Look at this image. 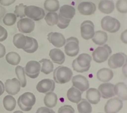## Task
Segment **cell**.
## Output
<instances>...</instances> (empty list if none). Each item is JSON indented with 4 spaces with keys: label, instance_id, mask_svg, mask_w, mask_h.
<instances>
[{
    "label": "cell",
    "instance_id": "6da1fadb",
    "mask_svg": "<svg viewBox=\"0 0 127 113\" xmlns=\"http://www.w3.org/2000/svg\"><path fill=\"white\" fill-rule=\"evenodd\" d=\"M73 77V72L69 67L58 66L53 71L54 81L58 84L68 83Z\"/></svg>",
    "mask_w": 127,
    "mask_h": 113
},
{
    "label": "cell",
    "instance_id": "7a4b0ae2",
    "mask_svg": "<svg viewBox=\"0 0 127 113\" xmlns=\"http://www.w3.org/2000/svg\"><path fill=\"white\" fill-rule=\"evenodd\" d=\"M112 50L109 45L104 44L96 48L92 53V59L97 63H103L109 59Z\"/></svg>",
    "mask_w": 127,
    "mask_h": 113
},
{
    "label": "cell",
    "instance_id": "3957f363",
    "mask_svg": "<svg viewBox=\"0 0 127 113\" xmlns=\"http://www.w3.org/2000/svg\"><path fill=\"white\" fill-rule=\"evenodd\" d=\"M36 103L35 96L31 92L24 93L19 97L17 104L23 111H30Z\"/></svg>",
    "mask_w": 127,
    "mask_h": 113
},
{
    "label": "cell",
    "instance_id": "277c9868",
    "mask_svg": "<svg viewBox=\"0 0 127 113\" xmlns=\"http://www.w3.org/2000/svg\"><path fill=\"white\" fill-rule=\"evenodd\" d=\"M101 26L104 31L115 33L120 29L121 23L119 20L111 16H105L101 19Z\"/></svg>",
    "mask_w": 127,
    "mask_h": 113
},
{
    "label": "cell",
    "instance_id": "5b68a950",
    "mask_svg": "<svg viewBox=\"0 0 127 113\" xmlns=\"http://www.w3.org/2000/svg\"><path fill=\"white\" fill-rule=\"evenodd\" d=\"M64 52L65 54L69 57H74L77 56L79 52V40L73 36L65 39Z\"/></svg>",
    "mask_w": 127,
    "mask_h": 113
},
{
    "label": "cell",
    "instance_id": "8992f818",
    "mask_svg": "<svg viewBox=\"0 0 127 113\" xmlns=\"http://www.w3.org/2000/svg\"><path fill=\"white\" fill-rule=\"evenodd\" d=\"M25 13L27 17L33 20L34 21H38L44 18L46 14L44 10L41 7L35 5L26 6Z\"/></svg>",
    "mask_w": 127,
    "mask_h": 113
},
{
    "label": "cell",
    "instance_id": "52a82bcc",
    "mask_svg": "<svg viewBox=\"0 0 127 113\" xmlns=\"http://www.w3.org/2000/svg\"><path fill=\"white\" fill-rule=\"evenodd\" d=\"M127 63V56L123 52L114 54L109 56L108 59V65L111 69H117L123 67Z\"/></svg>",
    "mask_w": 127,
    "mask_h": 113
},
{
    "label": "cell",
    "instance_id": "ba28073f",
    "mask_svg": "<svg viewBox=\"0 0 127 113\" xmlns=\"http://www.w3.org/2000/svg\"><path fill=\"white\" fill-rule=\"evenodd\" d=\"M41 69V64L39 61L31 60L28 61L25 67V75L32 79H35L39 75Z\"/></svg>",
    "mask_w": 127,
    "mask_h": 113
},
{
    "label": "cell",
    "instance_id": "9c48e42d",
    "mask_svg": "<svg viewBox=\"0 0 127 113\" xmlns=\"http://www.w3.org/2000/svg\"><path fill=\"white\" fill-rule=\"evenodd\" d=\"M81 36L83 39L90 40L95 34V26L92 21L87 20L83 21L80 26Z\"/></svg>",
    "mask_w": 127,
    "mask_h": 113
},
{
    "label": "cell",
    "instance_id": "30bf717a",
    "mask_svg": "<svg viewBox=\"0 0 127 113\" xmlns=\"http://www.w3.org/2000/svg\"><path fill=\"white\" fill-rule=\"evenodd\" d=\"M34 21L28 17L20 19L19 21L17 22L18 29L22 34L31 33L34 29Z\"/></svg>",
    "mask_w": 127,
    "mask_h": 113
},
{
    "label": "cell",
    "instance_id": "8fae6325",
    "mask_svg": "<svg viewBox=\"0 0 127 113\" xmlns=\"http://www.w3.org/2000/svg\"><path fill=\"white\" fill-rule=\"evenodd\" d=\"M123 101L119 98H111L105 105V113H117L123 109Z\"/></svg>",
    "mask_w": 127,
    "mask_h": 113
},
{
    "label": "cell",
    "instance_id": "7c38bea8",
    "mask_svg": "<svg viewBox=\"0 0 127 113\" xmlns=\"http://www.w3.org/2000/svg\"><path fill=\"white\" fill-rule=\"evenodd\" d=\"M47 39L51 44L57 48L63 47L65 44V38L62 33L58 32H50L48 34Z\"/></svg>",
    "mask_w": 127,
    "mask_h": 113
},
{
    "label": "cell",
    "instance_id": "4fadbf2b",
    "mask_svg": "<svg viewBox=\"0 0 127 113\" xmlns=\"http://www.w3.org/2000/svg\"><path fill=\"white\" fill-rule=\"evenodd\" d=\"M73 87L82 92L87 91L89 88V83L87 79L83 75H76L71 78Z\"/></svg>",
    "mask_w": 127,
    "mask_h": 113
},
{
    "label": "cell",
    "instance_id": "5bb4252c",
    "mask_svg": "<svg viewBox=\"0 0 127 113\" xmlns=\"http://www.w3.org/2000/svg\"><path fill=\"white\" fill-rule=\"evenodd\" d=\"M21 87L19 81L16 78L7 79L5 83V90L10 95H17L19 92Z\"/></svg>",
    "mask_w": 127,
    "mask_h": 113
},
{
    "label": "cell",
    "instance_id": "9a60e30c",
    "mask_svg": "<svg viewBox=\"0 0 127 113\" xmlns=\"http://www.w3.org/2000/svg\"><path fill=\"white\" fill-rule=\"evenodd\" d=\"M77 10L80 14L85 16L93 15L96 11V5L93 2H81L77 6Z\"/></svg>",
    "mask_w": 127,
    "mask_h": 113
},
{
    "label": "cell",
    "instance_id": "2e32d148",
    "mask_svg": "<svg viewBox=\"0 0 127 113\" xmlns=\"http://www.w3.org/2000/svg\"><path fill=\"white\" fill-rule=\"evenodd\" d=\"M55 89V81L52 79H44L40 81L36 85V89L39 93H47L54 91Z\"/></svg>",
    "mask_w": 127,
    "mask_h": 113
},
{
    "label": "cell",
    "instance_id": "e0dca14e",
    "mask_svg": "<svg viewBox=\"0 0 127 113\" xmlns=\"http://www.w3.org/2000/svg\"><path fill=\"white\" fill-rule=\"evenodd\" d=\"M115 85L113 83H103L99 85L98 87V91L101 94V96L104 99H109L111 97H115V93L114 91Z\"/></svg>",
    "mask_w": 127,
    "mask_h": 113
},
{
    "label": "cell",
    "instance_id": "ac0fdd59",
    "mask_svg": "<svg viewBox=\"0 0 127 113\" xmlns=\"http://www.w3.org/2000/svg\"><path fill=\"white\" fill-rule=\"evenodd\" d=\"M49 56L53 63L61 65L65 61V54L64 53V52L62 51L59 48H56L50 50L49 52Z\"/></svg>",
    "mask_w": 127,
    "mask_h": 113
},
{
    "label": "cell",
    "instance_id": "d6986e66",
    "mask_svg": "<svg viewBox=\"0 0 127 113\" xmlns=\"http://www.w3.org/2000/svg\"><path fill=\"white\" fill-rule=\"evenodd\" d=\"M115 5L113 0H101L98 5V9L101 13L109 14L113 13L115 10Z\"/></svg>",
    "mask_w": 127,
    "mask_h": 113
},
{
    "label": "cell",
    "instance_id": "ffe728a7",
    "mask_svg": "<svg viewBox=\"0 0 127 113\" xmlns=\"http://www.w3.org/2000/svg\"><path fill=\"white\" fill-rule=\"evenodd\" d=\"M101 94L98 89L95 88H89L86 93V99L87 101L93 105H97L101 100Z\"/></svg>",
    "mask_w": 127,
    "mask_h": 113
},
{
    "label": "cell",
    "instance_id": "44dd1931",
    "mask_svg": "<svg viewBox=\"0 0 127 113\" xmlns=\"http://www.w3.org/2000/svg\"><path fill=\"white\" fill-rule=\"evenodd\" d=\"M115 95L122 101H127V85L125 83L119 82L115 85Z\"/></svg>",
    "mask_w": 127,
    "mask_h": 113
},
{
    "label": "cell",
    "instance_id": "7402d4cb",
    "mask_svg": "<svg viewBox=\"0 0 127 113\" xmlns=\"http://www.w3.org/2000/svg\"><path fill=\"white\" fill-rule=\"evenodd\" d=\"M97 77L101 82L107 83L113 79V72L109 68H102L97 72Z\"/></svg>",
    "mask_w": 127,
    "mask_h": 113
},
{
    "label": "cell",
    "instance_id": "603a6c76",
    "mask_svg": "<svg viewBox=\"0 0 127 113\" xmlns=\"http://www.w3.org/2000/svg\"><path fill=\"white\" fill-rule=\"evenodd\" d=\"M59 15L67 19L71 20L75 15V8L69 5H64L60 7Z\"/></svg>",
    "mask_w": 127,
    "mask_h": 113
},
{
    "label": "cell",
    "instance_id": "cb8c5ba5",
    "mask_svg": "<svg viewBox=\"0 0 127 113\" xmlns=\"http://www.w3.org/2000/svg\"><path fill=\"white\" fill-rule=\"evenodd\" d=\"M92 60V57L91 56L86 53H83L79 54L76 58L77 64L82 68L89 69L91 67V62Z\"/></svg>",
    "mask_w": 127,
    "mask_h": 113
},
{
    "label": "cell",
    "instance_id": "d4e9b609",
    "mask_svg": "<svg viewBox=\"0 0 127 113\" xmlns=\"http://www.w3.org/2000/svg\"><path fill=\"white\" fill-rule=\"evenodd\" d=\"M92 41L97 45L103 46L106 44L108 40L107 32L103 30H97L95 32V34L91 38Z\"/></svg>",
    "mask_w": 127,
    "mask_h": 113
},
{
    "label": "cell",
    "instance_id": "484cf974",
    "mask_svg": "<svg viewBox=\"0 0 127 113\" xmlns=\"http://www.w3.org/2000/svg\"><path fill=\"white\" fill-rule=\"evenodd\" d=\"M67 99L71 103H78L81 100V92L74 87H71L67 92Z\"/></svg>",
    "mask_w": 127,
    "mask_h": 113
},
{
    "label": "cell",
    "instance_id": "4316f807",
    "mask_svg": "<svg viewBox=\"0 0 127 113\" xmlns=\"http://www.w3.org/2000/svg\"><path fill=\"white\" fill-rule=\"evenodd\" d=\"M58 97L56 93H54V91H50L48 93H46V95L44 98V103L46 105V107L52 109L57 104Z\"/></svg>",
    "mask_w": 127,
    "mask_h": 113
},
{
    "label": "cell",
    "instance_id": "83f0119b",
    "mask_svg": "<svg viewBox=\"0 0 127 113\" xmlns=\"http://www.w3.org/2000/svg\"><path fill=\"white\" fill-rule=\"evenodd\" d=\"M39 62L41 64L40 71L43 73L48 75L54 71V64L51 60L43 58V59H40Z\"/></svg>",
    "mask_w": 127,
    "mask_h": 113
},
{
    "label": "cell",
    "instance_id": "f1b7e54d",
    "mask_svg": "<svg viewBox=\"0 0 127 113\" xmlns=\"http://www.w3.org/2000/svg\"><path fill=\"white\" fill-rule=\"evenodd\" d=\"M14 46L18 49H23L27 43V38L23 34L17 33L15 34L13 39Z\"/></svg>",
    "mask_w": 127,
    "mask_h": 113
},
{
    "label": "cell",
    "instance_id": "f546056e",
    "mask_svg": "<svg viewBox=\"0 0 127 113\" xmlns=\"http://www.w3.org/2000/svg\"><path fill=\"white\" fill-rule=\"evenodd\" d=\"M44 7L48 12H56L60 9V2L58 0H45Z\"/></svg>",
    "mask_w": 127,
    "mask_h": 113
},
{
    "label": "cell",
    "instance_id": "4dcf8cb0",
    "mask_svg": "<svg viewBox=\"0 0 127 113\" xmlns=\"http://www.w3.org/2000/svg\"><path fill=\"white\" fill-rule=\"evenodd\" d=\"M3 107L5 109V110L8 111H13L17 105L15 99L11 95H7L3 98Z\"/></svg>",
    "mask_w": 127,
    "mask_h": 113
},
{
    "label": "cell",
    "instance_id": "1f68e13d",
    "mask_svg": "<svg viewBox=\"0 0 127 113\" xmlns=\"http://www.w3.org/2000/svg\"><path fill=\"white\" fill-rule=\"evenodd\" d=\"M15 73L21 87H25L27 85V79L25 77V67H22L21 65H17L15 68Z\"/></svg>",
    "mask_w": 127,
    "mask_h": 113
},
{
    "label": "cell",
    "instance_id": "d6a6232c",
    "mask_svg": "<svg viewBox=\"0 0 127 113\" xmlns=\"http://www.w3.org/2000/svg\"><path fill=\"white\" fill-rule=\"evenodd\" d=\"M6 61L12 65H17L21 61V56L15 52H10L6 54Z\"/></svg>",
    "mask_w": 127,
    "mask_h": 113
},
{
    "label": "cell",
    "instance_id": "836d02e7",
    "mask_svg": "<svg viewBox=\"0 0 127 113\" xmlns=\"http://www.w3.org/2000/svg\"><path fill=\"white\" fill-rule=\"evenodd\" d=\"M81 102L77 103V111L79 113H91L92 107L91 103L85 99H81Z\"/></svg>",
    "mask_w": 127,
    "mask_h": 113
},
{
    "label": "cell",
    "instance_id": "e575fe53",
    "mask_svg": "<svg viewBox=\"0 0 127 113\" xmlns=\"http://www.w3.org/2000/svg\"><path fill=\"white\" fill-rule=\"evenodd\" d=\"M44 19L50 27L56 25L58 21V14L56 12H48L44 17Z\"/></svg>",
    "mask_w": 127,
    "mask_h": 113
},
{
    "label": "cell",
    "instance_id": "d590c367",
    "mask_svg": "<svg viewBox=\"0 0 127 113\" xmlns=\"http://www.w3.org/2000/svg\"><path fill=\"white\" fill-rule=\"evenodd\" d=\"M17 16L14 13H8L3 18V23L6 26L10 27L15 25L17 21Z\"/></svg>",
    "mask_w": 127,
    "mask_h": 113
},
{
    "label": "cell",
    "instance_id": "8d00e7d4",
    "mask_svg": "<svg viewBox=\"0 0 127 113\" xmlns=\"http://www.w3.org/2000/svg\"><path fill=\"white\" fill-rule=\"evenodd\" d=\"M115 7L119 13H127V0H118Z\"/></svg>",
    "mask_w": 127,
    "mask_h": 113
},
{
    "label": "cell",
    "instance_id": "74e56055",
    "mask_svg": "<svg viewBox=\"0 0 127 113\" xmlns=\"http://www.w3.org/2000/svg\"><path fill=\"white\" fill-rule=\"evenodd\" d=\"M25 5L23 3H20L18 5H17L15 8L14 11V14L17 16V17H19L20 19L25 17V9L26 7Z\"/></svg>",
    "mask_w": 127,
    "mask_h": 113
},
{
    "label": "cell",
    "instance_id": "f35d334b",
    "mask_svg": "<svg viewBox=\"0 0 127 113\" xmlns=\"http://www.w3.org/2000/svg\"><path fill=\"white\" fill-rule=\"evenodd\" d=\"M70 21H71L70 19H67L65 18H64L63 17H62L60 15L58 14V23L56 25L60 29H64V28H66L69 26Z\"/></svg>",
    "mask_w": 127,
    "mask_h": 113
},
{
    "label": "cell",
    "instance_id": "ab89813d",
    "mask_svg": "<svg viewBox=\"0 0 127 113\" xmlns=\"http://www.w3.org/2000/svg\"><path fill=\"white\" fill-rule=\"evenodd\" d=\"M58 113H75V110L71 105H65L58 109Z\"/></svg>",
    "mask_w": 127,
    "mask_h": 113
},
{
    "label": "cell",
    "instance_id": "60d3db41",
    "mask_svg": "<svg viewBox=\"0 0 127 113\" xmlns=\"http://www.w3.org/2000/svg\"><path fill=\"white\" fill-rule=\"evenodd\" d=\"M72 67H73V70L76 72H79V73H83V72H86L89 70V69H85V68H82L79 66L77 63L76 59H75L72 61Z\"/></svg>",
    "mask_w": 127,
    "mask_h": 113
},
{
    "label": "cell",
    "instance_id": "b9f144b4",
    "mask_svg": "<svg viewBox=\"0 0 127 113\" xmlns=\"http://www.w3.org/2000/svg\"><path fill=\"white\" fill-rule=\"evenodd\" d=\"M8 33L7 30L2 26L0 25V42H3L7 38Z\"/></svg>",
    "mask_w": 127,
    "mask_h": 113
},
{
    "label": "cell",
    "instance_id": "7bdbcfd3",
    "mask_svg": "<svg viewBox=\"0 0 127 113\" xmlns=\"http://www.w3.org/2000/svg\"><path fill=\"white\" fill-rule=\"evenodd\" d=\"M26 38H27V43H26L25 48L23 49L25 52H26L28 50H29L32 46L34 43V38L30 37V36H26Z\"/></svg>",
    "mask_w": 127,
    "mask_h": 113
},
{
    "label": "cell",
    "instance_id": "ee69618b",
    "mask_svg": "<svg viewBox=\"0 0 127 113\" xmlns=\"http://www.w3.org/2000/svg\"><path fill=\"white\" fill-rule=\"evenodd\" d=\"M34 40V43H33V45L32 46L29 50H28L25 52L27 53H29V54H32V53H34L36 50H38V42L37 40L35 39V38H34L33 39Z\"/></svg>",
    "mask_w": 127,
    "mask_h": 113
},
{
    "label": "cell",
    "instance_id": "f6af8a7d",
    "mask_svg": "<svg viewBox=\"0 0 127 113\" xmlns=\"http://www.w3.org/2000/svg\"><path fill=\"white\" fill-rule=\"evenodd\" d=\"M36 113H51V109L46 107H40L39 109H38Z\"/></svg>",
    "mask_w": 127,
    "mask_h": 113
},
{
    "label": "cell",
    "instance_id": "bcb514c9",
    "mask_svg": "<svg viewBox=\"0 0 127 113\" xmlns=\"http://www.w3.org/2000/svg\"><path fill=\"white\" fill-rule=\"evenodd\" d=\"M16 0H0V4L3 6H9L14 3Z\"/></svg>",
    "mask_w": 127,
    "mask_h": 113
},
{
    "label": "cell",
    "instance_id": "7dc6e473",
    "mask_svg": "<svg viewBox=\"0 0 127 113\" xmlns=\"http://www.w3.org/2000/svg\"><path fill=\"white\" fill-rule=\"evenodd\" d=\"M121 40L123 43L127 44V29L124 30L121 34Z\"/></svg>",
    "mask_w": 127,
    "mask_h": 113
},
{
    "label": "cell",
    "instance_id": "c3c4849f",
    "mask_svg": "<svg viewBox=\"0 0 127 113\" xmlns=\"http://www.w3.org/2000/svg\"><path fill=\"white\" fill-rule=\"evenodd\" d=\"M6 53V49L5 47L4 46L3 44L0 43V58H2L3 57L5 56Z\"/></svg>",
    "mask_w": 127,
    "mask_h": 113
},
{
    "label": "cell",
    "instance_id": "681fc988",
    "mask_svg": "<svg viewBox=\"0 0 127 113\" xmlns=\"http://www.w3.org/2000/svg\"><path fill=\"white\" fill-rule=\"evenodd\" d=\"M5 91V85L1 81H0V96L3 94Z\"/></svg>",
    "mask_w": 127,
    "mask_h": 113
},
{
    "label": "cell",
    "instance_id": "f907efd6",
    "mask_svg": "<svg viewBox=\"0 0 127 113\" xmlns=\"http://www.w3.org/2000/svg\"><path fill=\"white\" fill-rule=\"evenodd\" d=\"M123 75L127 78V63H125L123 66Z\"/></svg>",
    "mask_w": 127,
    "mask_h": 113
},
{
    "label": "cell",
    "instance_id": "816d5d0a",
    "mask_svg": "<svg viewBox=\"0 0 127 113\" xmlns=\"http://www.w3.org/2000/svg\"><path fill=\"white\" fill-rule=\"evenodd\" d=\"M13 113H23V112L21 111H15V112H14Z\"/></svg>",
    "mask_w": 127,
    "mask_h": 113
},
{
    "label": "cell",
    "instance_id": "f5cc1de1",
    "mask_svg": "<svg viewBox=\"0 0 127 113\" xmlns=\"http://www.w3.org/2000/svg\"><path fill=\"white\" fill-rule=\"evenodd\" d=\"M51 113H55V112H54V111L52 109H51Z\"/></svg>",
    "mask_w": 127,
    "mask_h": 113
},
{
    "label": "cell",
    "instance_id": "db71d44e",
    "mask_svg": "<svg viewBox=\"0 0 127 113\" xmlns=\"http://www.w3.org/2000/svg\"></svg>",
    "mask_w": 127,
    "mask_h": 113
}]
</instances>
